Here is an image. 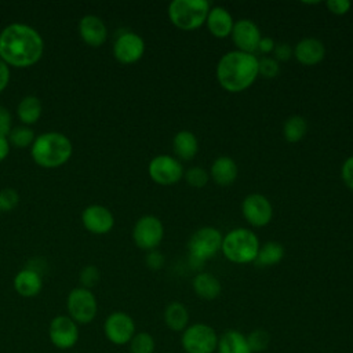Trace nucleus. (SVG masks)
Segmentation results:
<instances>
[{
	"label": "nucleus",
	"mask_w": 353,
	"mask_h": 353,
	"mask_svg": "<svg viewBox=\"0 0 353 353\" xmlns=\"http://www.w3.org/2000/svg\"><path fill=\"white\" fill-rule=\"evenodd\" d=\"M79 324L68 314L55 316L48 325V338L52 346L59 350L72 349L79 341Z\"/></svg>",
	"instance_id": "13"
},
{
	"label": "nucleus",
	"mask_w": 353,
	"mask_h": 353,
	"mask_svg": "<svg viewBox=\"0 0 353 353\" xmlns=\"http://www.w3.org/2000/svg\"><path fill=\"white\" fill-rule=\"evenodd\" d=\"M79 33L81 40L90 47H101L108 39V28L105 22L92 14L84 15L80 19Z\"/></svg>",
	"instance_id": "18"
},
{
	"label": "nucleus",
	"mask_w": 353,
	"mask_h": 353,
	"mask_svg": "<svg viewBox=\"0 0 353 353\" xmlns=\"http://www.w3.org/2000/svg\"><path fill=\"white\" fill-rule=\"evenodd\" d=\"M73 146L70 139L58 131H48L36 137L30 146L33 161L43 168H58L72 156Z\"/></svg>",
	"instance_id": "3"
},
{
	"label": "nucleus",
	"mask_w": 353,
	"mask_h": 353,
	"mask_svg": "<svg viewBox=\"0 0 353 353\" xmlns=\"http://www.w3.org/2000/svg\"><path fill=\"white\" fill-rule=\"evenodd\" d=\"M135 332V321L125 312H112L103 321V334L113 345H128Z\"/></svg>",
	"instance_id": "12"
},
{
	"label": "nucleus",
	"mask_w": 353,
	"mask_h": 353,
	"mask_svg": "<svg viewBox=\"0 0 353 353\" xmlns=\"http://www.w3.org/2000/svg\"><path fill=\"white\" fill-rule=\"evenodd\" d=\"M208 174L210 179L218 186H230L237 179L239 167L230 156L222 154L211 163Z\"/></svg>",
	"instance_id": "20"
},
{
	"label": "nucleus",
	"mask_w": 353,
	"mask_h": 353,
	"mask_svg": "<svg viewBox=\"0 0 353 353\" xmlns=\"http://www.w3.org/2000/svg\"><path fill=\"white\" fill-rule=\"evenodd\" d=\"M284 247L281 243L270 240L261 244L254 263L259 268H270L277 265L284 258Z\"/></svg>",
	"instance_id": "27"
},
{
	"label": "nucleus",
	"mask_w": 353,
	"mask_h": 353,
	"mask_svg": "<svg viewBox=\"0 0 353 353\" xmlns=\"http://www.w3.org/2000/svg\"><path fill=\"white\" fill-rule=\"evenodd\" d=\"M272 54L277 62H287L292 58V47L288 43H276Z\"/></svg>",
	"instance_id": "38"
},
{
	"label": "nucleus",
	"mask_w": 353,
	"mask_h": 353,
	"mask_svg": "<svg viewBox=\"0 0 353 353\" xmlns=\"http://www.w3.org/2000/svg\"><path fill=\"white\" fill-rule=\"evenodd\" d=\"M210 8L211 4L207 0H172L168 4L167 15L175 28L190 32L205 25Z\"/></svg>",
	"instance_id": "5"
},
{
	"label": "nucleus",
	"mask_w": 353,
	"mask_h": 353,
	"mask_svg": "<svg viewBox=\"0 0 353 353\" xmlns=\"http://www.w3.org/2000/svg\"><path fill=\"white\" fill-rule=\"evenodd\" d=\"M341 178L345 183V186L350 190H353V154L345 159V161L341 165Z\"/></svg>",
	"instance_id": "37"
},
{
	"label": "nucleus",
	"mask_w": 353,
	"mask_h": 353,
	"mask_svg": "<svg viewBox=\"0 0 353 353\" xmlns=\"http://www.w3.org/2000/svg\"><path fill=\"white\" fill-rule=\"evenodd\" d=\"M19 204V194L12 188H4L0 190V211L10 212Z\"/></svg>",
	"instance_id": "34"
},
{
	"label": "nucleus",
	"mask_w": 353,
	"mask_h": 353,
	"mask_svg": "<svg viewBox=\"0 0 353 353\" xmlns=\"http://www.w3.org/2000/svg\"><path fill=\"white\" fill-rule=\"evenodd\" d=\"M230 37L236 50L248 54H256L258 44L262 39V33L256 22L248 18H241L234 21Z\"/></svg>",
	"instance_id": "15"
},
{
	"label": "nucleus",
	"mask_w": 353,
	"mask_h": 353,
	"mask_svg": "<svg viewBox=\"0 0 353 353\" xmlns=\"http://www.w3.org/2000/svg\"><path fill=\"white\" fill-rule=\"evenodd\" d=\"M10 83V66L0 59V92L6 90Z\"/></svg>",
	"instance_id": "42"
},
{
	"label": "nucleus",
	"mask_w": 353,
	"mask_h": 353,
	"mask_svg": "<svg viewBox=\"0 0 353 353\" xmlns=\"http://www.w3.org/2000/svg\"><path fill=\"white\" fill-rule=\"evenodd\" d=\"M307 132V121L303 116L292 114L285 119L283 124L284 139L290 143H298L305 138Z\"/></svg>",
	"instance_id": "28"
},
{
	"label": "nucleus",
	"mask_w": 353,
	"mask_h": 353,
	"mask_svg": "<svg viewBox=\"0 0 353 353\" xmlns=\"http://www.w3.org/2000/svg\"><path fill=\"white\" fill-rule=\"evenodd\" d=\"M81 222L85 230L94 234H106L114 226L112 211L101 204H91L81 212Z\"/></svg>",
	"instance_id": "16"
},
{
	"label": "nucleus",
	"mask_w": 353,
	"mask_h": 353,
	"mask_svg": "<svg viewBox=\"0 0 353 353\" xmlns=\"http://www.w3.org/2000/svg\"><path fill=\"white\" fill-rule=\"evenodd\" d=\"M181 346L185 353H214L218 346V334L208 324L194 323L182 331Z\"/></svg>",
	"instance_id": "6"
},
{
	"label": "nucleus",
	"mask_w": 353,
	"mask_h": 353,
	"mask_svg": "<svg viewBox=\"0 0 353 353\" xmlns=\"http://www.w3.org/2000/svg\"><path fill=\"white\" fill-rule=\"evenodd\" d=\"M128 349L130 353H154L156 342L149 332L141 331L135 332V335L131 338L128 342Z\"/></svg>",
	"instance_id": "30"
},
{
	"label": "nucleus",
	"mask_w": 353,
	"mask_h": 353,
	"mask_svg": "<svg viewBox=\"0 0 353 353\" xmlns=\"http://www.w3.org/2000/svg\"><path fill=\"white\" fill-rule=\"evenodd\" d=\"M192 288L194 294L204 301H214L221 295L222 285L218 277L210 272H199L192 280Z\"/></svg>",
	"instance_id": "23"
},
{
	"label": "nucleus",
	"mask_w": 353,
	"mask_h": 353,
	"mask_svg": "<svg viewBox=\"0 0 353 353\" xmlns=\"http://www.w3.org/2000/svg\"><path fill=\"white\" fill-rule=\"evenodd\" d=\"M223 234L214 226H201L192 233L188 241L189 256L197 258L203 262L214 258L222 245Z\"/></svg>",
	"instance_id": "7"
},
{
	"label": "nucleus",
	"mask_w": 353,
	"mask_h": 353,
	"mask_svg": "<svg viewBox=\"0 0 353 353\" xmlns=\"http://www.w3.org/2000/svg\"><path fill=\"white\" fill-rule=\"evenodd\" d=\"M68 316L77 324L91 323L98 313V301L94 292L84 287H74L66 298Z\"/></svg>",
	"instance_id": "8"
},
{
	"label": "nucleus",
	"mask_w": 353,
	"mask_h": 353,
	"mask_svg": "<svg viewBox=\"0 0 353 353\" xmlns=\"http://www.w3.org/2000/svg\"><path fill=\"white\" fill-rule=\"evenodd\" d=\"M245 336H247V342H248V346L252 353L265 352L268 349V346L270 345V334L266 330L256 328V330H252Z\"/></svg>",
	"instance_id": "32"
},
{
	"label": "nucleus",
	"mask_w": 353,
	"mask_h": 353,
	"mask_svg": "<svg viewBox=\"0 0 353 353\" xmlns=\"http://www.w3.org/2000/svg\"><path fill=\"white\" fill-rule=\"evenodd\" d=\"M219 85L232 94L248 90L258 79V57L255 54L232 50L223 54L215 68Z\"/></svg>",
	"instance_id": "2"
},
{
	"label": "nucleus",
	"mask_w": 353,
	"mask_h": 353,
	"mask_svg": "<svg viewBox=\"0 0 353 353\" xmlns=\"http://www.w3.org/2000/svg\"><path fill=\"white\" fill-rule=\"evenodd\" d=\"M218 353H252L247 336L237 330H228L218 336Z\"/></svg>",
	"instance_id": "24"
},
{
	"label": "nucleus",
	"mask_w": 353,
	"mask_h": 353,
	"mask_svg": "<svg viewBox=\"0 0 353 353\" xmlns=\"http://www.w3.org/2000/svg\"><path fill=\"white\" fill-rule=\"evenodd\" d=\"M44 54V40L32 26L14 22L0 32V59L8 66L29 68Z\"/></svg>",
	"instance_id": "1"
},
{
	"label": "nucleus",
	"mask_w": 353,
	"mask_h": 353,
	"mask_svg": "<svg viewBox=\"0 0 353 353\" xmlns=\"http://www.w3.org/2000/svg\"><path fill=\"white\" fill-rule=\"evenodd\" d=\"M172 150L179 161H190L199 152L197 137L189 130L178 131L172 138Z\"/></svg>",
	"instance_id": "22"
},
{
	"label": "nucleus",
	"mask_w": 353,
	"mask_h": 353,
	"mask_svg": "<svg viewBox=\"0 0 353 353\" xmlns=\"http://www.w3.org/2000/svg\"><path fill=\"white\" fill-rule=\"evenodd\" d=\"M183 179L186 181V183L190 186V188H194V189H201L204 188L208 181H210V174L207 170H204L203 167L200 165H193L190 168H188L185 172H183Z\"/></svg>",
	"instance_id": "31"
},
{
	"label": "nucleus",
	"mask_w": 353,
	"mask_h": 353,
	"mask_svg": "<svg viewBox=\"0 0 353 353\" xmlns=\"http://www.w3.org/2000/svg\"><path fill=\"white\" fill-rule=\"evenodd\" d=\"M292 57L303 66H316L325 58V46L317 37H303L294 46Z\"/></svg>",
	"instance_id": "17"
},
{
	"label": "nucleus",
	"mask_w": 353,
	"mask_h": 353,
	"mask_svg": "<svg viewBox=\"0 0 353 353\" xmlns=\"http://www.w3.org/2000/svg\"><path fill=\"white\" fill-rule=\"evenodd\" d=\"M10 148H11V145L8 142V138L6 135L0 134V161H3L8 156Z\"/></svg>",
	"instance_id": "43"
},
{
	"label": "nucleus",
	"mask_w": 353,
	"mask_h": 353,
	"mask_svg": "<svg viewBox=\"0 0 353 353\" xmlns=\"http://www.w3.org/2000/svg\"><path fill=\"white\" fill-rule=\"evenodd\" d=\"M241 214L248 225L263 228L273 218V205L262 193H250L241 201Z\"/></svg>",
	"instance_id": "11"
},
{
	"label": "nucleus",
	"mask_w": 353,
	"mask_h": 353,
	"mask_svg": "<svg viewBox=\"0 0 353 353\" xmlns=\"http://www.w3.org/2000/svg\"><path fill=\"white\" fill-rule=\"evenodd\" d=\"M325 7L331 14L341 17L350 11L352 3L349 0H328L325 1Z\"/></svg>",
	"instance_id": "36"
},
{
	"label": "nucleus",
	"mask_w": 353,
	"mask_h": 353,
	"mask_svg": "<svg viewBox=\"0 0 353 353\" xmlns=\"http://www.w3.org/2000/svg\"><path fill=\"white\" fill-rule=\"evenodd\" d=\"M145 54V40L135 32H124L113 43V55L123 65L138 62Z\"/></svg>",
	"instance_id": "14"
},
{
	"label": "nucleus",
	"mask_w": 353,
	"mask_h": 353,
	"mask_svg": "<svg viewBox=\"0 0 353 353\" xmlns=\"http://www.w3.org/2000/svg\"><path fill=\"white\" fill-rule=\"evenodd\" d=\"M145 263L149 269L152 270H159L163 268L164 265V255L157 251V250H152V251H148L146 256H145Z\"/></svg>",
	"instance_id": "39"
},
{
	"label": "nucleus",
	"mask_w": 353,
	"mask_h": 353,
	"mask_svg": "<svg viewBox=\"0 0 353 353\" xmlns=\"http://www.w3.org/2000/svg\"><path fill=\"white\" fill-rule=\"evenodd\" d=\"M274 46H276V41H274L272 37H269V36H262V39H261V41H259V44H258L256 52H261L262 57H265V55L273 52Z\"/></svg>",
	"instance_id": "41"
},
{
	"label": "nucleus",
	"mask_w": 353,
	"mask_h": 353,
	"mask_svg": "<svg viewBox=\"0 0 353 353\" xmlns=\"http://www.w3.org/2000/svg\"><path fill=\"white\" fill-rule=\"evenodd\" d=\"M164 237V225L156 215H143L137 219L132 228L135 245L145 251L156 250Z\"/></svg>",
	"instance_id": "10"
},
{
	"label": "nucleus",
	"mask_w": 353,
	"mask_h": 353,
	"mask_svg": "<svg viewBox=\"0 0 353 353\" xmlns=\"http://www.w3.org/2000/svg\"><path fill=\"white\" fill-rule=\"evenodd\" d=\"M258 73L263 79H274L280 73V62L270 55L261 57L258 58Z\"/></svg>",
	"instance_id": "33"
},
{
	"label": "nucleus",
	"mask_w": 353,
	"mask_h": 353,
	"mask_svg": "<svg viewBox=\"0 0 353 353\" xmlns=\"http://www.w3.org/2000/svg\"><path fill=\"white\" fill-rule=\"evenodd\" d=\"M14 288L18 295L23 298H33L39 295L43 288V277L36 269L25 268L15 274Z\"/></svg>",
	"instance_id": "21"
},
{
	"label": "nucleus",
	"mask_w": 353,
	"mask_h": 353,
	"mask_svg": "<svg viewBox=\"0 0 353 353\" xmlns=\"http://www.w3.org/2000/svg\"><path fill=\"white\" fill-rule=\"evenodd\" d=\"M11 130H12V116L8 108L0 105V134L7 137Z\"/></svg>",
	"instance_id": "40"
},
{
	"label": "nucleus",
	"mask_w": 353,
	"mask_h": 353,
	"mask_svg": "<svg viewBox=\"0 0 353 353\" xmlns=\"http://www.w3.org/2000/svg\"><path fill=\"white\" fill-rule=\"evenodd\" d=\"M43 113V103L36 95L23 97L17 106V116L23 125H33Z\"/></svg>",
	"instance_id": "26"
},
{
	"label": "nucleus",
	"mask_w": 353,
	"mask_h": 353,
	"mask_svg": "<svg viewBox=\"0 0 353 353\" xmlns=\"http://www.w3.org/2000/svg\"><path fill=\"white\" fill-rule=\"evenodd\" d=\"M183 165L175 156L157 154L148 164L149 178L161 186H171L183 178Z\"/></svg>",
	"instance_id": "9"
},
{
	"label": "nucleus",
	"mask_w": 353,
	"mask_h": 353,
	"mask_svg": "<svg viewBox=\"0 0 353 353\" xmlns=\"http://www.w3.org/2000/svg\"><path fill=\"white\" fill-rule=\"evenodd\" d=\"M7 138H8V142L11 146L28 148V146L33 145L36 135H34V131L29 125L21 124V125L12 127V130L10 131Z\"/></svg>",
	"instance_id": "29"
},
{
	"label": "nucleus",
	"mask_w": 353,
	"mask_h": 353,
	"mask_svg": "<svg viewBox=\"0 0 353 353\" xmlns=\"http://www.w3.org/2000/svg\"><path fill=\"white\" fill-rule=\"evenodd\" d=\"M164 323L175 332H182L189 325V312L188 307L178 301L170 302L164 309Z\"/></svg>",
	"instance_id": "25"
},
{
	"label": "nucleus",
	"mask_w": 353,
	"mask_h": 353,
	"mask_svg": "<svg viewBox=\"0 0 353 353\" xmlns=\"http://www.w3.org/2000/svg\"><path fill=\"white\" fill-rule=\"evenodd\" d=\"M259 237L248 228H234L223 234L221 252L236 265H245L255 261L259 250Z\"/></svg>",
	"instance_id": "4"
},
{
	"label": "nucleus",
	"mask_w": 353,
	"mask_h": 353,
	"mask_svg": "<svg viewBox=\"0 0 353 353\" xmlns=\"http://www.w3.org/2000/svg\"><path fill=\"white\" fill-rule=\"evenodd\" d=\"M79 279H80V284H81L80 287L91 290L101 280V272L95 265H87L81 269Z\"/></svg>",
	"instance_id": "35"
},
{
	"label": "nucleus",
	"mask_w": 353,
	"mask_h": 353,
	"mask_svg": "<svg viewBox=\"0 0 353 353\" xmlns=\"http://www.w3.org/2000/svg\"><path fill=\"white\" fill-rule=\"evenodd\" d=\"M205 26L215 39H226L232 34L234 19L226 7L214 6L208 11Z\"/></svg>",
	"instance_id": "19"
}]
</instances>
